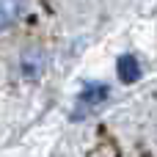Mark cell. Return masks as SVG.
<instances>
[{
	"label": "cell",
	"instance_id": "obj_4",
	"mask_svg": "<svg viewBox=\"0 0 157 157\" xmlns=\"http://www.w3.org/2000/svg\"><path fill=\"white\" fill-rule=\"evenodd\" d=\"M22 72H25V77H30V80H36L39 75H41V52H25L22 55Z\"/></svg>",
	"mask_w": 157,
	"mask_h": 157
},
{
	"label": "cell",
	"instance_id": "obj_3",
	"mask_svg": "<svg viewBox=\"0 0 157 157\" xmlns=\"http://www.w3.org/2000/svg\"><path fill=\"white\" fill-rule=\"evenodd\" d=\"M119 77L124 83H132V80L141 77V63H138L135 55H121L119 58Z\"/></svg>",
	"mask_w": 157,
	"mask_h": 157
},
{
	"label": "cell",
	"instance_id": "obj_2",
	"mask_svg": "<svg viewBox=\"0 0 157 157\" xmlns=\"http://www.w3.org/2000/svg\"><path fill=\"white\" fill-rule=\"evenodd\" d=\"M22 14V0H0V30L11 28Z\"/></svg>",
	"mask_w": 157,
	"mask_h": 157
},
{
	"label": "cell",
	"instance_id": "obj_1",
	"mask_svg": "<svg viewBox=\"0 0 157 157\" xmlns=\"http://www.w3.org/2000/svg\"><path fill=\"white\" fill-rule=\"evenodd\" d=\"M105 99H108V86H102V83H91V86H86V88H83V94L77 97L75 116H86V113L97 110Z\"/></svg>",
	"mask_w": 157,
	"mask_h": 157
}]
</instances>
